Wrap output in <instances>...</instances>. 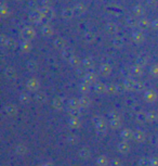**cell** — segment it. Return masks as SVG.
<instances>
[{"label":"cell","mask_w":158,"mask_h":166,"mask_svg":"<svg viewBox=\"0 0 158 166\" xmlns=\"http://www.w3.org/2000/svg\"><path fill=\"white\" fill-rule=\"evenodd\" d=\"M121 137L124 138V140H128V139L131 138V132H129L128 130H124V131L121 134Z\"/></svg>","instance_id":"7"},{"label":"cell","mask_w":158,"mask_h":166,"mask_svg":"<svg viewBox=\"0 0 158 166\" xmlns=\"http://www.w3.org/2000/svg\"><path fill=\"white\" fill-rule=\"evenodd\" d=\"M96 165L98 166H107L109 163V160L107 158L106 155H101V156H98V158H96V161H95Z\"/></svg>","instance_id":"3"},{"label":"cell","mask_w":158,"mask_h":166,"mask_svg":"<svg viewBox=\"0 0 158 166\" xmlns=\"http://www.w3.org/2000/svg\"><path fill=\"white\" fill-rule=\"evenodd\" d=\"M42 166H54L52 163H49V162H47V163L42 164Z\"/></svg>","instance_id":"10"},{"label":"cell","mask_w":158,"mask_h":166,"mask_svg":"<svg viewBox=\"0 0 158 166\" xmlns=\"http://www.w3.org/2000/svg\"><path fill=\"white\" fill-rule=\"evenodd\" d=\"M111 166H121V161L119 158H114L113 161L111 162Z\"/></svg>","instance_id":"8"},{"label":"cell","mask_w":158,"mask_h":166,"mask_svg":"<svg viewBox=\"0 0 158 166\" xmlns=\"http://www.w3.org/2000/svg\"><path fill=\"white\" fill-rule=\"evenodd\" d=\"M117 150H118V152L121 154H127L130 150L129 143H127L126 141H122V142H120L119 144L117 145Z\"/></svg>","instance_id":"1"},{"label":"cell","mask_w":158,"mask_h":166,"mask_svg":"<svg viewBox=\"0 0 158 166\" xmlns=\"http://www.w3.org/2000/svg\"><path fill=\"white\" fill-rule=\"evenodd\" d=\"M139 166H150V158H142L139 160V163H137Z\"/></svg>","instance_id":"5"},{"label":"cell","mask_w":158,"mask_h":166,"mask_svg":"<svg viewBox=\"0 0 158 166\" xmlns=\"http://www.w3.org/2000/svg\"><path fill=\"white\" fill-rule=\"evenodd\" d=\"M78 156L81 158V160H88L91 156V151L88 148H82L78 151Z\"/></svg>","instance_id":"2"},{"label":"cell","mask_w":158,"mask_h":166,"mask_svg":"<svg viewBox=\"0 0 158 166\" xmlns=\"http://www.w3.org/2000/svg\"><path fill=\"white\" fill-rule=\"evenodd\" d=\"M150 166H158V158H150Z\"/></svg>","instance_id":"9"},{"label":"cell","mask_w":158,"mask_h":166,"mask_svg":"<svg viewBox=\"0 0 158 166\" xmlns=\"http://www.w3.org/2000/svg\"><path fill=\"white\" fill-rule=\"evenodd\" d=\"M15 150H16L15 151L16 153L20 154V155H24V154H26V152H27V148L23 144H18L15 148Z\"/></svg>","instance_id":"4"},{"label":"cell","mask_w":158,"mask_h":166,"mask_svg":"<svg viewBox=\"0 0 158 166\" xmlns=\"http://www.w3.org/2000/svg\"><path fill=\"white\" fill-rule=\"evenodd\" d=\"M144 134L143 132H141V131H137V134L134 135V139L137 141H139V142H142V141H144Z\"/></svg>","instance_id":"6"}]
</instances>
